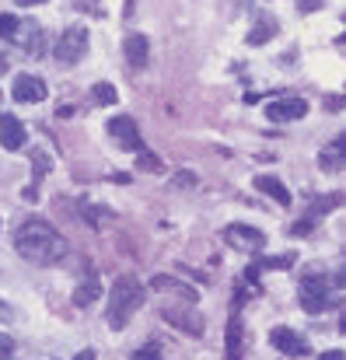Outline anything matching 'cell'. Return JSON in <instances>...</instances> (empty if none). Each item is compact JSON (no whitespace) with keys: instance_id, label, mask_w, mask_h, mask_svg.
Instances as JSON below:
<instances>
[{"instance_id":"obj_1","label":"cell","mask_w":346,"mask_h":360,"mask_svg":"<svg viewBox=\"0 0 346 360\" xmlns=\"http://www.w3.org/2000/svg\"><path fill=\"white\" fill-rule=\"evenodd\" d=\"M14 248L25 262H35V266H53L67 255V241L63 235L46 224V221H25L18 231H14Z\"/></svg>"},{"instance_id":"obj_2","label":"cell","mask_w":346,"mask_h":360,"mask_svg":"<svg viewBox=\"0 0 346 360\" xmlns=\"http://www.w3.org/2000/svg\"><path fill=\"white\" fill-rule=\"evenodd\" d=\"M143 304V287L133 280V276H119L113 283V294H109V326L113 329H126V322L140 311Z\"/></svg>"},{"instance_id":"obj_3","label":"cell","mask_w":346,"mask_h":360,"mask_svg":"<svg viewBox=\"0 0 346 360\" xmlns=\"http://www.w3.org/2000/svg\"><path fill=\"white\" fill-rule=\"evenodd\" d=\"M56 60L63 63V67H74V63H81L84 56H88V28L84 25H74V28H67L63 35H60V42H56Z\"/></svg>"},{"instance_id":"obj_4","label":"cell","mask_w":346,"mask_h":360,"mask_svg":"<svg viewBox=\"0 0 346 360\" xmlns=\"http://www.w3.org/2000/svg\"><path fill=\"white\" fill-rule=\"evenodd\" d=\"M333 301H336V294H333V287H329L326 276H308V280H301V308H305L308 315H322Z\"/></svg>"},{"instance_id":"obj_5","label":"cell","mask_w":346,"mask_h":360,"mask_svg":"<svg viewBox=\"0 0 346 360\" xmlns=\"http://www.w3.org/2000/svg\"><path fill=\"white\" fill-rule=\"evenodd\" d=\"M224 241L234 245L238 252H262L266 235H262L259 228H252V224H228V228H224Z\"/></svg>"},{"instance_id":"obj_6","label":"cell","mask_w":346,"mask_h":360,"mask_svg":"<svg viewBox=\"0 0 346 360\" xmlns=\"http://www.w3.org/2000/svg\"><path fill=\"white\" fill-rule=\"evenodd\" d=\"M11 95H14V102L35 105V102H42V98H46V81H42V77H35V74H18V77H14V84H11Z\"/></svg>"},{"instance_id":"obj_7","label":"cell","mask_w":346,"mask_h":360,"mask_svg":"<svg viewBox=\"0 0 346 360\" xmlns=\"http://www.w3.org/2000/svg\"><path fill=\"white\" fill-rule=\"evenodd\" d=\"M308 116V102L305 98H280L266 105V120L269 122H294Z\"/></svg>"},{"instance_id":"obj_8","label":"cell","mask_w":346,"mask_h":360,"mask_svg":"<svg viewBox=\"0 0 346 360\" xmlns=\"http://www.w3.org/2000/svg\"><path fill=\"white\" fill-rule=\"evenodd\" d=\"M109 136H113L119 147H126V150H140V147H143L140 129H136V122L129 120V116H115V120H109Z\"/></svg>"},{"instance_id":"obj_9","label":"cell","mask_w":346,"mask_h":360,"mask_svg":"<svg viewBox=\"0 0 346 360\" xmlns=\"http://www.w3.org/2000/svg\"><path fill=\"white\" fill-rule=\"evenodd\" d=\"M269 343H273L280 354H287V357H308V343H305L294 329H283V326L273 329V333H269Z\"/></svg>"},{"instance_id":"obj_10","label":"cell","mask_w":346,"mask_h":360,"mask_svg":"<svg viewBox=\"0 0 346 360\" xmlns=\"http://www.w3.org/2000/svg\"><path fill=\"white\" fill-rule=\"evenodd\" d=\"M150 290L175 294V297H182L186 304H196V287H189V283H182L179 276H168V273H158V276L150 280Z\"/></svg>"},{"instance_id":"obj_11","label":"cell","mask_w":346,"mask_h":360,"mask_svg":"<svg viewBox=\"0 0 346 360\" xmlns=\"http://www.w3.org/2000/svg\"><path fill=\"white\" fill-rule=\"evenodd\" d=\"M122 53H126V63L133 67V70H143L147 67V60H150V42H147V35H126V42H122Z\"/></svg>"},{"instance_id":"obj_12","label":"cell","mask_w":346,"mask_h":360,"mask_svg":"<svg viewBox=\"0 0 346 360\" xmlns=\"http://www.w3.org/2000/svg\"><path fill=\"white\" fill-rule=\"evenodd\" d=\"M25 140H28V133H25L21 120L11 116V112H4V116H0V143H4L7 150H21Z\"/></svg>"},{"instance_id":"obj_13","label":"cell","mask_w":346,"mask_h":360,"mask_svg":"<svg viewBox=\"0 0 346 360\" xmlns=\"http://www.w3.org/2000/svg\"><path fill=\"white\" fill-rule=\"evenodd\" d=\"M255 189L266 193L269 200H276L280 207H290V193H287V186H283L280 179H273V175H259V179H255Z\"/></svg>"},{"instance_id":"obj_14","label":"cell","mask_w":346,"mask_h":360,"mask_svg":"<svg viewBox=\"0 0 346 360\" xmlns=\"http://www.w3.org/2000/svg\"><path fill=\"white\" fill-rule=\"evenodd\" d=\"M241 333H245V326H241V315L234 311V315L228 319V333H224L228 360H241Z\"/></svg>"},{"instance_id":"obj_15","label":"cell","mask_w":346,"mask_h":360,"mask_svg":"<svg viewBox=\"0 0 346 360\" xmlns=\"http://www.w3.org/2000/svg\"><path fill=\"white\" fill-rule=\"evenodd\" d=\"M98 297H102V283H98V276L91 273V280H84V283L74 290V304H77V308H91Z\"/></svg>"},{"instance_id":"obj_16","label":"cell","mask_w":346,"mask_h":360,"mask_svg":"<svg viewBox=\"0 0 346 360\" xmlns=\"http://www.w3.org/2000/svg\"><path fill=\"white\" fill-rule=\"evenodd\" d=\"M319 165H322V172L336 175V172L343 168V140H333V143L319 154Z\"/></svg>"},{"instance_id":"obj_17","label":"cell","mask_w":346,"mask_h":360,"mask_svg":"<svg viewBox=\"0 0 346 360\" xmlns=\"http://www.w3.org/2000/svg\"><path fill=\"white\" fill-rule=\"evenodd\" d=\"M165 319H172V322H179L189 336H203V319L196 315V311H189V315H182V311H165Z\"/></svg>"},{"instance_id":"obj_18","label":"cell","mask_w":346,"mask_h":360,"mask_svg":"<svg viewBox=\"0 0 346 360\" xmlns=\"http://www.w3.org/2000/svg\"><path fill=\"white\" fill-rule=\"evenodd\" d=\"M91 102L95 105H115L119 102V91H115L109 81H98V84H91Z\"/></svg>"},{"instance_id":"obj_19","label":"cell","mask_w":346,"mask_h":360,"mask_svg":"<svg viewBox=\"0 0 346 360\" xmlns=\"http://www.w3.org/2000/svg\"><path fill=\"white\" fill-rule=\"evenodd\" d=\"M297 262V255L294 252H283V255H269V259H255L252 266L255 269H287V266H294Z\"/></svg>"},{"instance_id":"obj_20","label":"cell","mask_w":346,"mask_h":360,"mask_svg":"<svg viewBox=\"0 0 346 360\" xmlns=\"http://www.w3.org/2000/svg\"><path fill=\"white\" fill-rule=\"evenodd\" d=\"M0 39H11V42L21 39V18L18 14H0Z\"/></svg>"},{"instance_id":"obj_21","label":"cell","mask_w":346,"mask_h":360,"mask_svg":"<svg viewBox=\"0 0 346 360\" xmlns=\"http://www.w3.org/2000/svg\"><path fill=\"white\" fill-rule=\"evenodd\" d=\"M84 221H88L91 228H105V224H113V214H109L105 207H91V203H84Z\"/></svg>"},{"instance_id":"obj_22","label":"cell","mask_w":346,"mask_h":360,"mask_svg":"<svg viewBox=\"0 0 346 360\" xmlns=\"http://www.w3.org/2000/svg\"><path fill=\"white\" fill-rule=\"evenodd\" d=\"M273 32H276V25H273V21H259V25L248 32V46H259V42L273 39Z\"/></svg>"},{"instance_id":"obj_23","label":"cell","mask_w":346,"mask_h":360,"mask_svg":"<svg viewBox=\"0 0 346 360\" xmlns=\"http://www.w3.org/2000/svg\"><path fill=\"white\" fill-rule=\"evenodd\" d=\"M136 168H140V172H158V168H161V161H158V158H154L150 150H143V147H140V158H136Z\"/></svg>"},{"instance_id":"obj_24","label":"cell","mask_w":346,"mask_h":360,"mask_svg":"<svg viewBox=\"0 0 346 360\" xmlns=\"http://www.w3.org/2000/svg\"><path fill=\"white\" fill-rule=\"evenodd\" d=\"M133 360H165V357H161V350H158V347H143V350H136V354H133Z\"/></svg>"},{"instance_id":"obj_25","label":"cell","mask_w":346,"mask_h":360,"mask_svg":"<svg viewBox=\"0 0 346 360\" xmlns=\"http://www.w3.org/2000/svg\"><path fill=\"white\" fill-rule=\"evenodd\" d=\"M11 354H14V340L7 333H0V360H7Z\"/></svg>"},{"instance_id":"obj_26","label":"cell","mask_w":346,"mask_h":360,"mask_svg":"<svg viewBox=\"0 0 346 360\" xmlns=\"http://www.w3.org/2000/svg\"><path fill=\"white\" fill-rule=\"evenodd\" d=\"M175 182H179L182 189H189V186L196 182V175H193V172H179V175H175Z\"/></svg>"},{"instance_id":"obj_27","label":"cell","mask_w":346,"mask_h":360,"mask_svg":"<svg viewBox=\"0 0 346 360\" xmlns=\"http://www.w3.org/2000/svg\"><path fill=\"white\" fill-rule=\"evenodd\" d=\"M297 7L301 11H315V7H322V0H297Z\"/></svg>"},{"instance_id":"obj_28","label":"cell","mask_w":346,"mask_h":360,"mask_svg":"<svg viewBox=\"0 0 346 360\" xmlns=\"http://www.w3.org/2000/svg\"><path fill=\"white\" fill-rule=\"evenodd\" d=\"M77 360H98V354H95V350H81V354H77Z\"/></svg>"},{"instance_id":"obj_29","label":"cell","mask_w":346,"mask_h":360,"mask_svg":"<svg viewBox=\"0 0 346 360\" xmlns=\"http://www.w3.org/2000/svg\"><path fill=\"white\" fill-rule=\"evenodd\" d=\"M319 360H343V354H340V350H329V354H322Z\"/></svg>"},{"instance_id":"obj_30","label":"cell","mask_w":346,"mask_h":360,"mask_svg":"<svg viewBox=\"0 0 346 360\" xmlns=\"http://www.w3.org/2000/svg\"><path fill=\"white\" fill-rule=\"evenodd\" d=\"M18 7H35V4H46V0H14Z\"/></svg>"},{"instance_id":"obj_31","label":"cell","mask_w":346,"mask_h":360,"mask_svg":"<svg viewBox=\"0 0 346 360\" xmlns=\"http://www.w3.org/2000/svg\"><path fill=\"white\" fill-rule=\"evenodd\" d=\"M11 315H14V311H11V308H7V304L0 301V319H11Z\"/></svg>"},{"instance_id":"obj_32","label":"cell","mask_w":346,"mask_h":360,"mask_svg":"<svg viewBox=\"0 0 346 360\" xmlns=\"http://www.w3.org/2000/svg\"><path fill=\"white\" fill-rule=\"evenodd\" d=\"M0 74H7V56L0 53Z\"/></svg>"}]
</instances>
